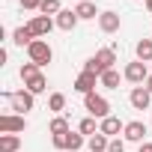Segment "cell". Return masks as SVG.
Listing matches in <instances>:
<instances>
[{
	"label": "cell",
	"mask_w": 152,
	"mask_h": 152,
	"mask_svg": "<svg viewBox=\"0 0 152 152\" xmlns=\"http://www.w3.org/2000/svg\"><path fill=\"white\" fill-rule=\"evenodd\" d=\"M27 57H30V63H36L39 69H45V66L54 60V51H51V45H48L45 39H36V42L27 48Z\"/></svg>",
	"instance_id": "obj_4"
},
{
	"label": "cell",
	"mask_w": 152,
	"mask_h": 152,
	"mask_svg": "<svg viewBox=\"0 0 152 152\" xmlns=\"http://www.w3.org/2000/svg\"><path fill=\"white\" fill-rule=\"evenodd\" d=\"M78 131H81V134H87V137H93V134H99V125H96V116H87V119H81V125H78Z\"/></svg>",
	"instance_id": "obj_23"
},
{
	"label": "cell",
	"mask_w": 152,
	"mask_h": 152,
	"mask_svg": "<svg viewBox=\"0 0 152 152\" xmlns=\"http://www.w3.org/2000/svg\"><path fill=\"white\" fill-rule=\"evenodd\" d=\"M149 72H152V63H149Z\"/></svg>",
	"instance_id": "obj_33"
},
{
	"label": "cell",
	"mask_w": 152,
	"mask_h": 152,
	"mask_svg": "<svg viewBox=\"0 0 152 152\" xmlns=\"http://www.w3.org/2000/svg\"><path fill=\"white\" fill-rule=\"evenodd\" d=\"M3 99L9 102V107L12 110H18L21 116L24 113H30L33 107H36V96L30 93V90H18V93H3Z\"/></svg>",
	"instance_id": "obj_2"
},
{
	"label": "cell",
	"mask_w": 152,
	"mask_h": 152,
	"mask_svg": "<svg viewBox=\"0 0 152 152\" xmlns=\"http://www.w3.org/2000/svg\"><path fill=\"white\" fill-rule=\"evenodd\" d=\"M99 81H102V87H104V90H119V72H116V69H110V72H104V75H102Z\"/></svg>",
	"instance_id": "obj_20"
},
{
	"label": "cell",
	"mask_w": 152,
	"mask_h": 152,
	"mask_svg": "<svg viewBox=\"0 0 152 152\" xmlns=\"http://www.w3.org/2000/svg\"><path fill=\"white\" fill-rule=\"evenodd\" d=\"M54 21H57V27H60V30H66V33H69V30L78 27V21H81V18H78V12H75V9H63Z\"/></svg>",
	"instance_id": "obj_13"
},
{
	"label": "cell",
	"mask_w": 152,
	"mask_h": 152,
	"mask_svg": "<svg viewBox=\"0 0 152 152\" xmlns=\"http://www.w3.org/2000/svg\"><path fill=\"white\" fill-rule=\"evenodd\" d=\"M48 131H51V134H69L72 128H69L66 116H54V119H51V125H48Z\"/></svg>",
	"instance_id": "obj_21"
},
{
	"label": "cell",
	"mask_w": 152,
	"mask_h": 152,
	"mask_svg": "<svg viewBox=\"0 0 152 152\" xmlns=\"http://www.w3.org/2000/svg\"><path fill=\"white\" fill-rule=\"evenodd\" d=\"M18 149H21L18 134H0V152H18Z\"/></svg>",
	"instance_id": "obj_19"
},
{
	"label": "cell",
	"mask_w": 152,
	"mask_h": 152,
	"mask_svg": "<svg viewBox=\"0 0 152 152\" xmlns=\"http://www.w3.org/2000/svg\"><path fill=\"white\" fill-rule=\"evenodd\" d=\"M27 27H30V30L36 33V39H42V36H48V33H51V30L57 27V21H54L51 15H36V18H33V21H30Z\"/></svg>",
	"instance_id": "obj_8"
},
{
	"label": "cell",
	"mask_w": 152,
	"mask_h": 152,
	"mask_svg": "<svg viewBox=\"0 0 152 152\" xmlns=\"http://www.w3.org/2000/svg\"><path fill=\"white\" fill-rule=\"evenodd\" d=\"M51 143H54V149L66 152V146H69V134H51Z\"/></svg>",
	"instance_id": "obj_27"
},
{
	"label": "cell",
	"mask_w": 152,
	"mask_h": 152,
	"mask_svg": "<svg viewBox=\"0 0 152 152\" xmlns=\"http://www.w3.org/2000/svg\"><path fill=\"white\" fill-rule=\"evenodd\" d=\"M96 84H102V81H99V75H93V72H81L78 78H75V90H78L81 96L96 93Z\"/></svg>",
	"instance_id": "obj_7"
},
{
	"label": "cell",
	"mask_w": 152,
	"mask_h": 152,
	"mask_svg": "<svg viewBox=\"0 0 152 152\" xmlns=\"http://www.w3.org/2000/svg\"><path fill=\"white\" fill-rule=\"evenodd\" d=\"M87 146H90V152H107V146H110V137L99 131V134L87 137Z\"/></svg>",
	"instance_id": "obj_17"
},
{
	"label": "cell",
	"mask_w": 152,
	"mask_h": 152,
	"mask_svg": "<svg viewBox=\"0 0 152 152\" xmlns=\"http://www.w3.org/2000/svg\"><path fill=\"white\" fill-rule=\"evenodd\" d=\"M27 131V119L21 113H3L0 116V134H18Z\"/></svg>",
	"instance_id": "obj_6"
},
{
	"label": "cell",
	"mask_w": 152,
	"mask_h": 152,
	"mask_svg": "<svg viewBox=\"0 0 152 152\" xmlns=\"http://www.w3.org/2000/svg\"><path fill=\"white\" fill-rule=\"evenodd\" d=\"M12 42L18 45V48H30L33 42H36V33L24 24V27H15V33H12Z\"/></svg>",
	"instance_id": "obj_14"
},
{
	"label": "cell",
	"mask_w": 152,
	"mask_h": 152,
	"mask_svg": "<svg viewBox=\"0 0 152 152\" xmlns=\"http://www.w3.org/2000/svg\"><path fill=\"white\" fill-rule=\"evenodd\" d=\"M137 152H152V143H149V140H143V143H140V149H137Z\"/></svg>",
	"instance_id": "obj_30"
},
{
	"label": "cell",
	"mask_w": 152,
	"mask_h": 152,
	"mask_svg": "<svg viewBox=\"0 0 152 152\" xmlns=\"http://www.w3.org/2000/svg\"><path fill=\"white\" fill-rule=\"evenodd\" d=\"M24 90H30L33 96H39V93H45V90H48V78L39 72V75H33V78H27V81H24Z\"/></svg>",
	"instance_id": "obj_16"
},
{
	"label": "cell",
	"mask_w": 152,
	"mask_h": 152,
	"mask_svg": "<svg viewBox=\"0 0 152 152\" xmlns=\"http://www.w3.org/2000/svg\"><path fill=\"white\" fill-rule=\"evenodd\" d=\"M113 63H116V51H113V48H102V51H96V54L84 63V72H93V75L102 78L104 72L113 69Z\"/></svg>",
	"instance_id": "obj_1"
},
{
	"label": "cell",
	"mask_w": 152,
	"mask_h": 152,
	"mask_svg": "<svg viewBox=\"0 0 152 152\" xmlns=\"http://www.w3.org/2000/svg\"><path fill=\"white\" fill-rule=\"evenodd\" d=\"M75 12H78V18H81V21H93V18H99V15H102V12L96 9L93 0H84V3H78V6H75Z\"/></svg>",
	"instance_id": "obj_15"
},
{
	"label": "cell",
	"mask_w": 152,
	"mask_h": 152,
	"mask_svg": "<svg viewBox=\"0 0 152 152\" xmlns=\"http://www.w3.org/2000/svg\"><path fill=\"white\" fill-rule=\"evenodd\" d=\"M119 24H122V21H119V15H116L113 9H104V12L99 15V27H102V33H116Z\"/></svg>",
	"instance_id": "obj_11"
},
{
	"label": "cell",
	"mask_w": 152,
	"mask_h": 152,
	"mask_svg": "<svg viewBox=\"0 0 152 152\" xmlns=\"http://www.w3.org/2000/svg\"><path fill=\"white\" fill-rule=\"evenodd\" d=\"M143 87H146V90H149V93H152V75H149V81H146V84H143Z\"/></svg>",
	"instance_id": "obj_31"
},
{
	"label": "cell",
	"mask_w": 152,
	"mask_h": 152,
	"mask_svg": "<svg viewBox=\"0 0 152 152\" xmlns=\"http://www.w3.org/2000/svg\"><path fill=\"white\" fill-rule=\"evenodd\" d=\"M149 66L146 63H140V60H134V63H128L125 66V72H122V78L128 81V84H137V87H143L146 81H149Z\"/></svg>",
	"instance_id": "obj_5"
},
{
	"label": "cell",
	"mask_w": 152,
	"mask_h": 152,
	"mask_svg": "<svg viewBox=\"0 0 152 152\" xmlns=\"http://www.w3.org/2000/svg\"><path fill=\"white\" fill-rule=\"evenodd\" d=\"M42 15H60L63 6H60V0H42V6H39Z\"/></svg>",
	"instance_id": "obj_25"
},
{
	"label": "cell",
	"mask_w": 152,
	"mask_h": 152,
	"mask_svg": "<svg viewBox=\"0 0 152 152\" xmlns=\"http://www.w3.org/2000/svg\"><path fill=\"white\" fill-rule=\"evenodd\" d=\"M99 131H102V134H107V137L113 140L116 134H122V131H125V122H119L116 116H107V119H102V122H99Z\"/></svg>",
	"instance_id": "obj_12"
},
{
	"label": "cell",
	"mask_w": 152,
	"mask_h": 152,
	"mask_svg": "<svg viewBox=\"0 0 152 152\" xmlns=\"http://www.w3.org/2000/svg\"><path fill=\"white\" fill-rule=\"evenodd\" d=\"M78 3H84V0H78Z\"/></svg>",
	"instance_id": "obj_34"
},
{
	"label": "cell",
	"mask_w": 152,
	"mask_h": 152,
	"mask_svg": "<svg viewBox=\"0 0 152 152\" xmlns=\"http://www.w3.org/2000/svg\"><path fill=\"white\" fill-rule=\"evenodd\" d=\"M48 110H54V113L66 110V96H63V93H51V99H48Z\"/></svg>",
	"instance_id": "obj_22"
},
{
	"label": "cell",
	"mask_w": 152,
	"mask_h": 152,
	"mask_svg": "<svg viewBox=\"0 0 152 152\" xmlns=\"http://www.w3.org/2000/svg\"><path fill=\"white\" fill-rule=\"evenodd\" d=\"M84 107H87V110H90V116H96L99 122L110 116V102H107L104 96H99V93H90V96H84Z\"/></svg>",
	"instance_id": "obj_3"
},
{
	"label": "cell",
	"mask_w": 152,
	"mask_h": 152,
	"mask_svg": "<svg viewBox=\"0 0 152 152\" xmlns=\"http://www.w3.org/2000/svg\"><path fill=\"white\" fill-rule=\"evenodd\" d=\"M143 3H146V9H149V15H152V0H143Z\"/></svg>",
	"instance_id": "obj_32"
},
{
	"label": "cell",
	"mask_w": 152,
	"mask_h": 152,
	"mask_svg": "<svg viewBox=\"0 0 152 152\" xmlns=\"http://www.w3.org/2000/svg\"><path fill=\"white\" fill-rule=\"evenodd\" d=\"M122 137H125L128 143H143V137H146V122H140V119H131V122H125V131H122Z\"/></svg>",
	"instance_id": "obj_10"
},
{
	"label": "cell",
	"mask_w": 152,
	"mask_h": 152,
	"mask_svg": "<svg viewBox=\"0 0 152 152\" xmlns=\"http://www.w3.org/2000/svg\"><path fill=\"white\" fill-rule=\"evenodd\" d=\"M39 72H42V69H39L36 63H24V66H21V81L33 78V75H39Z\"/></svg>",
	"instance_id": "obj_26"
},
{
	"label": "cell",
	"mask_w": 152,
	"mask_h": 152,
	"mask_svg": "<svg viewBox=\"0 0 152 152\" xmlns=\"http://www.w3.org/2000/svg\"><path fill=\"white\" fill-rule=\"evenodd\" d=\"M134 54H137L140 63H152V39H140L134 45Z\"/></svg>",
	"instance_id": "obj_18"
},
{
	"label": "cell",
	"mask_w": 152,
	"mask_h": 152,
	"mask_svg": "<svg viewBox=\"0 0 152 152\" xmlns=\"http://www.w3.org/2000/svg\"><path fill=\"white\" fill-rule=\"evenodd\" d=\"M128 102H131L134 110H149V104H152V93H149L146 87H134L131 96H128Z\"/></svg>",
	"instance_id": "obj_9"
},
{
	"label": "cell",
	"mask_w": 152,
	"mask_h": 152,
	"mask_svg": "<svg viewBox=\"0 0 152 152\" xmlns=\"http://www.w3.org/2000/svg\"><path fill=\"white\" fill-rule=\"evenodd\" d=\"M84 143H87V140H84L81 131H69V146H66V152H78Z\"/></svg>",
	"instance_id": "obj_24"
},
{
	"label": "cell",
	"mask_w": 152,
	"mask_h": 152,
	"mask_svg": "<svg viewBox=\"0 0 152 152\" xmlns=\"http://www.w3.org/2000/svg\"><path fill=\"white\" fill-rule=\"evenodd\" d=\"M18 3H21V9H39L42 0H18Z\"/></svg>",
	"instance_id": "obj_28"
},
{
	"label": "cell",
	"mask_w": 152,
	"mask_h": 152,
	"mask_svg": "<svg viewBox=\"0 0 152 152\" xmlns=\"http://www.w3.org/2000/svg\"><path fill=\"white\" fill-rule=\"evenodd\" d=\"M107 152H125V143H122V140H110Z\"/></svg>",
	"instance_id": "obj_29"
}]
</instances>
